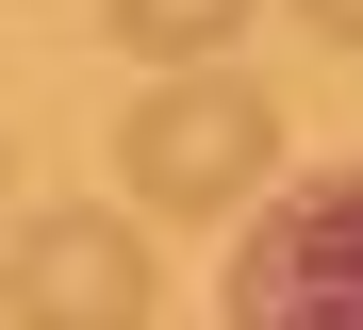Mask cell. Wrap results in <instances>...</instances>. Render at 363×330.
I'll use <instances>...</instances> for the list:
<instances>
[{
  "instance_id": "6da1fadb",
  "label": "cell",
  "mask_w": 363,
  "mask_h": 330,
  "mask_svg": "<svg viewBox=\"0 0 363 330\" xmlns=\"http://www.w3.org/2000/svg\"><path fill=\"white\" fill-rule=\"evenodd\" d=\"M281 165V99L248 83V66H165V83L133 99V132H116V182H133V215H248Z\"/></svg>"
},
{
  "instance_id": "277c9868",
  "label": "cell",
  "mask_w": 363,
  "mask_h": 330,
  "mask_svg": "<svg viewBox=\"0 0 363 330\" xmlns=\"http://www.w3.org/2000/svg\"><path fill=\"white\" fill-rule=\"evenodd\" d=\"M116 50H149V66H215L231 33H248V0H99Z\"/></svg>"
},
{
  "instance_id": "3957f363",
  "label": "cell",
  "mask_w": 363,
  "mask_h": 330,
  "mask_svg": "<svg viewBox=\"0 0 363 330\" xmlns=\"http://www.w3.org/2000/svg\"><path fill=\"white\" fill-rule=\"evenodd\" d=\"M0 314H17V330H149V314H165L149 215H99V198H50V215H17Z\"/></svg>"
},
{
  "instance_id": "7a4b0ae2",
  "label": "cell",
  "mask_w": 363,
  "mask_h": 330,
  "mask_svg": "<svg viewBox=\"0 0 363 330\" xmlns=\"http://www.w3.org/2000/svg\"><path fill=\"white\" fill-rule=\"evenodd\" d=\"M215 330H363V165H314V182L248 198Z\"/></svg>"
},
{
  "instance_id": "5b68a950",
  "label": "cell",
  "mask_w": 363,
  "mask_h": 330,
  "mask_svg": "<svg viewBox=\"0 0 363 330\" xmlns=\"http://www.w3.org/2000/svg\"><path fill=\"white\" fill-rule=\"evenodd\" d=\"M297 17H314V33H330V50H363V0H297Z\"/></svg>"
},
{
  "instance_id": "8992f818",
  "label": "cell",
  "mask_w": 363,
  "mask_h": 330,
  "mask_svg": "<svg viewBox=\"0 0 363 330\" xmlns=\"http://www.w3.org/2000/svg\"><path fill=\"white\" fill-rule=\"evenodd\" d=\"M0 198H17V132H0Z\"/></svg>"
}]
</instances>
